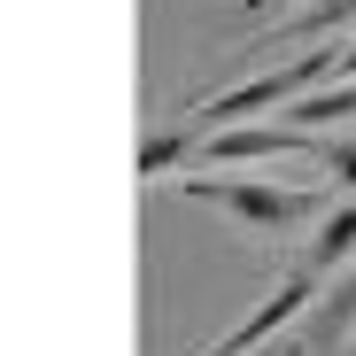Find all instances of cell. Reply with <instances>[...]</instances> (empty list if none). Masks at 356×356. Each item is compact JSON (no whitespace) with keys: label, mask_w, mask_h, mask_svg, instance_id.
Wrapping results in <instances>:
<instances>
[{"label":"cell","mask_w":356,"mask_h":356,"mask_svg":"<svg viewBox=\"0 0 356 356\" xmlns=\"http://www.w3.org/2000/svg\"><path fill=\"white\" fill-rule=\"evenodd\" d=\"M341 86H356V39L341 47Z\"/></svg>","instance_id":"30bf717a"},{"label":"cell","mask_w":356,"mask_h":356,"mask_svg":"<svg viewBox=\"0 0 356 356\" xmlns=\"http://www.w3.org/2000/svg\"><path fill=\"white\" fill-rule=\"evenodd\" d=\"M318 294H325V286H318V271H310L302 256H294V264H286V279H279V294H264V302H256V310H248L241 325H232V333H225V341H217L209 356H256V348H264V341H271L279 325L310 318V302H318Z\"/></svg>","instance_id":"7a4b0ae2"},{"label":"cell","mask_w":356,"mask_h":356,"mask_svg":"<svg viewBox=\"0 0 356 356\" xmlns=\"http://www.w3.org/2000/svg\"><path fill=\"white\" fill-rule=\"evenodd\" d=\"M356 333V271H341L318 302H310V318H302V333H294L279 356H341V341Z\"/></svg>","instance_id":"277c9868"},{"label":"cell","mask_w":356,"mask_h":356,"mask_svg":"<svg viewBox=\"0 0 356 356\" xmlns=\"http://www.w3.org/2000/svg\"><path fill=\"white\" fill-rule=\"evenodd\" d=\"M318 147L325 140H310L302 124H286V116H271V124H232V132H209L194 155L202 163H279V155H302V163H318Z\"/></svg>","instance_id":"3957f363"},{"label":"cell","mask_w":356,"mask_h":356,"mask_svg":"<svg viewBox=\"0 0 356 356\" xmlns=\"http://www.w3.org/2000/svg\"><path fill=\"white\" fill-rule=\"evenodd\" d=\"M341 256H356V202H341V209H333V217L310 232V248H302V264H310L318 279H325Z\"/></svg>","instance_id":"8992f818"},{"label":"cell","mask_w":356,"mask_h":356,"mask_svg":"<svg viewBox=\"0 0 356 356\" xmlns=\"http://www.w3.org/2000/svg\"><path fill=\"white\" fill-rule=\"evenodd\" d=\"M202 140H194V124H178V132H163V140H140V178H163L178 155H194Z\"/></svg>","instance_id":"ba28073f"},{"label":"cell","mask_w":356,"mask_h":356,"mask_svg":"<svg viewBox=\"0 0 356 356\" xmlns=\"http://www.w3.org/2000/svg\"><path fill=\"white\" fill-rule=\"evenodd\" d=\"M341 24H356V0H310V8L294 16L286 31H271L264 47H271V54H279V47H302V54H310V47H325V31H341Z\"/></svg>","instance_id":"5b68a950"},{"label":"cell","mask_w":356,"mask_h":356,"mask_svg":"<svg viewBox=\"0 0 356 356\" xmlns=\"http://www.w3.org/2000/svg\"><path fill=\"white\" fill-rule=\"evenodd\" d=\"M318 163L333 170V186H348V194H356V140H325V147H318Z\"/></svg>","instance_id":"9c48e42d"},{"label":"cell","mask_w":356,"mask_h":356,"mask_svg":"<svg viewBox=\"0 0 356 356\" xmlns=\"http://www.w3.org/2000/svg\"><path fill=\"white\" fill-rule=\"evenodd\" d=\"M178 194L186 202H209L225 217H241V225H264V232H294V225H318L333 217V186H271V178H217V170H194V178H178Z\"/></svg>","instance_id":"6da1fadb"},{"label":"cell","mask_w":356,"mask_h":356,"mask_svg":"<svg viewBox=\"0 0 356 356\" xmlns=\"http://www.w3.org/2000/svg\"><path fill=\"white\" fill-rule=\"evenodd\" d=\"M348 116H356V86H318L310 101H294L286 108V124H302V132H325V124H348Z\"/></svg>","instance_id":"52a82bcc"}]
</instances>
